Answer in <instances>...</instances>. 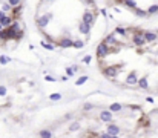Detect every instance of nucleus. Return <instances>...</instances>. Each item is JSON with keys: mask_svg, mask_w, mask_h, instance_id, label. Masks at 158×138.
<instances>
[{"mask_svg": "<svg viewBox=\"0 0 158 138\" xmlns=\"http://www.w3.org/2000/svg\"><path fill=\"white\" fill-rule=\"evenodd\" d=\"M51 17H52L51 14H45V16L37 17V18H35V25H37V28H39V29H45L48 25H49Z\"/></svg>", "mask_w": 158, "mask_h": 138, "instance_id": "obj_1", "label": "nucleus"}, {"mask_svg": "<svg viewBox=\"0 0 158 138\" xmlns=\"http://www.w3.org/2000/svg\"><path fill=\"white\" fill-rule=\"evenodd\" d=\"M109 52H111V48L104 42H101L98 46H97V57L98 58H104L106 55H109Z\"/></svg>", "mask_w": 158, "mask_h": 138, "instance_id": "obj_2", "label": "nucleus"}, {"mask_svg": "<svg viewBox=\"0 0 158 138\" xmlns=\"http://www.w3.org/2000/svg\"><path fill=\"white\" fill-rule=\"evenodd\" d=\"M120 72V68L118 66H108V68L103 69V75L106 78H115Z\"/></svg>", "mask_w": 158, "mask_h": 138, "instance_id": "obj_3", "label": "nucleus"}, {"mask_svg": "<svg viewBox=\"0 0 158 138\" xmlns=\"http://www.w3.org/2000/svg\"><path fill=\"white\" fill-rule=\"evenodd\" d=\"M132 42L137 44V46H143L146 43V39H144V32L143 31H134V37H132Z\"/></svg>", "mask_w": 158, "mask_h": 138, "instance_id": "obj_4", "label": "nucleus"}, {"mask_svg": "<svg viewBox=\"0 0 158 138\" xmlns=\"http://www.w3.org/2000/svg\"><path fill=\"white\" fill-rule=\"evenodd\" d=\"M95 16H97V11L95 12H91V11H86V12L83 14V18H81V20L83 22H86V23L88 25H94V22H95Z\"/></svg>", "mask_w": 158, "mask_h": 138, "instance_id": "obj_5", "label": "nucleus"}, {"mask_svg": "<svg viewBox=\"0 0 158 138\" xmlns=\"http://www.w3.org/2000/svg\"><path fill=\"white\" fill-rule=\"evenodd\" d=\"M100 120L104 123H112V120H114L112 111H103V112H100Z\"/></svg>", "mask_w": 158, "mask_h": 138, "instance_id": "obj_6", "label": "nucleus"}, {"mask_svg": "<svg viewBox=\"0 0 158 138\" xmlns=\"http://www.w3.org/2000/svg\"><path fill=\"white\" fill-rule=\"evenodd\" d=\"M57 44L60 48H72L74 46V40L68 39V37H65V39H62L60 42H57Z\"/></svg>", "mask_w": 158, "mask_h": 138, "instance_id": "obj_7", "label": "nucleus"}, {"mask_svg": "<svg viewBox=\"0 0 158 138\" xmlns=\"http://www.w3.org/2000/svg\"><path fill=\"white\" fill-rule=\"evenodd\" d=\"M11 12H12L11 16H12L14 18H17V20H18V17H20V16H22V12H23V5L20 3V5L14 6V8L11 9Z\"/></svg>", "mask_w": 158, "mask_h": 138, "instance_id": "obj_8", "label": "nucleus"}, {"mask_svg": "<svg viewBox=\"0 0 158 138\" xmlns=\"http://www.w3.org/2000/svg\"><path fill=\"white\" fill-rule=\"evenodd\" d=\"M108 132L111 133L112 137H117L120 133V128L118 126H115V124H112V123H109V126H108Z\"/></svg>", "mask_w": 158, "mask_h": 138, "instance_id": "obj_9", "label": "nucleus"}, {"mask_svg": "<svg viewBox=\"0 0 158 138\" xmlns=\"http://www.w3.org/2000/svg\"><path fill=\"white\" fill-rule=\"evenodd\" d=\"M78 28H80V32H81V34H89V31H91V25H88V23H86V22H83V20L80 22Z\"/></svg>", "mask_w": 158, "mask_h": 138, "instance_id": "obj_10", "label": "nucleus"}, {"mask_svg": "<svg viewBox=\"0 0 158 138\" xmlns=\"http://www.w3.org/2000/svg\"><path fill=\"white\" fill-rule=\"evenodd\" d=\"M126 84H138V78H137V74H135V72L129 74V77L126 78Z\"/></svg>", "mask_w": 158, "mask_h": 138, "instance_id": "obj_11", "label": "nucleus"}, {"mask_svg": "<svg viewBox=\"0 0 158 138\" xmlns=\"http://www.w3.org/2000/svg\"><path fill=\"white\" fill-rule=\"evenodd\" d=\"M104 43L106 44H109V46H111V44H117V39H115V34H109L106 39L103 40Z\"/></svg>", "mask_w": 158, "mask_h": 138, "instance_id": "obj_12", "label": "nucleus"}, {"mask_svg": "<svg viewBox=\"0 0 158 138\" xmlns=\"http://www.w3.org/2000/svg\"><path fill=\"white\" fill-rule=\"evenodd\" d=\"M157 34L155 32H144V39H146V42H155L157 40Z\"/></svg>", "mask_w": 158, "mask_h": 138, "instance_id": "obj_13", "label": "nucleus"}, {"mask_svg": "<svg viewBox=\"0 0 158 138\" xmlns=\"http://www.w3.org/2000/svg\"><path fill=\"white\" fill-rule=\"evenodd\" d=\"M114 34H115V35H123V37H125V35L127 34V29L123 28V26H118V28H115Z\"/></svg>", "mask_w": 158, "mask_h": 138, "instance_id": "obj_14", "label": "nucleus"}, {"mask_svg": "<svg viewBox=\"0 0 158 138\" xmlns=\"http://www.w3.org/2000/svg\"><path fill=\"white\" fill-rule=\"evenodd\" d=\"M121 109H123V106L120 103H114V104H111V107H109V111H112V112H120Z\"/></svg>", "mask_w": 158, "mask_h": 138, "instance_id": "obj_15", "label": "nucleus"}, {"mask_svg": "<svg viewBox=\"0 0 158 138\" xmlns=\"http://www.w3.org/2000/svg\"><path fill=\"white\" fill-rule=\"evenodd\" d=\"M121 3H123V5H126L127 8H132V9H135V8H137V3H135L134 0H123Z\"/></svg>", "mask_w": 158, "mask_h": 138, "instance_id": "obj_16", "label": "nucleus"}, {"mask_svg": "<svg viewBox=\"0 0 158 138\" xmlns=\"http://www.w3.org/2000/svg\"><path fill=\"white\" fill-rule=\"evenodd\" d=\"M138 86H140L141 89H148L149 88L148 80H146V78H140V80H138Z\"/></svg>", "mask_w": 158, "mask_h": 138, "instance_id": "obj_17", "label": "nucleus"}, {"mask_svg": "<svg viewBox=\"0 0 158 138\" xmlns=\"http://www.w3.org/2000/svg\"><path fill=\"white\" fill-rule=\"evenodd\" d=\"M134 12H135V16H138V17H146V16H148V11H143L140 8H135Z\"/></svg>", "mask_w": 158, "mask_h": 138, "instance_id": "obj_18", "label": "nucleus"}, {"mask_svg": "<svg viewBox=\"0 0 158 138\" xmlns=\"http://www.w3.org/2000/svg\"><path fill=\"white\" fill-rule=\"evenodd\" d=\"M40 44H42V46L45 48V49H48V51H52L54 49V43H46V42H40Z\"/></svg>", "mask_w": 158, "mask_h": 138, "instance_id": "obj_19", "label": "nucleus"}, {"mask_svg": "<svg viewBox=\"0 0 158 138\" xmlns=\"http://www.w3.org/2000/svg\"><path fill=\"white\" fill-rule=\"evenodd\" d=\"M86 81H88V75H81L77 81H75V84H77V86H81L83 83H86Z\"/></svg>", "mask_w": 158, "mask_h": 138, "instance_id": "obj_20", "label": "nucleus"}, {"mask_svg": "<svg viewBox=\"0 0 158 138\" xmlns=\"http://www.w3.org/2000/svg\"><path fill=\"white\" fill-rule=\"evenodd\" d=\"M12 61V58L11 57H6V55H0V63L2 65H6V63H11Z\"/></svg>", "mask_w": 158, "mask_h": 138, "instance_id": "obj_21", "label": "nucleus"}, {"mask_svg": "<svg viewBox=\"0 0 158 138\" xmlns=\"http://www.w3.org/2000/svg\"><path fill=\"white\" fill-rule=\"evenodd\" d=\"M85 46V42H83V40H75V42H74V46L72 48H77V49H81V48H83Z\"/></svg>", "mask_w": 158, "mask_h": 138, "instance_id": "obj_22", "label": "nucleus"}, {"mask_svg": "<svg viewBox=\"0 0 158 138\" xmlns=\"http://www.w3.org/2000/svg\"><path fill=\"white\" fill-rule=\"evenodd\" d=\"M39 135L40 137H45V138H49V137H52V132H51V130H40Z\"/></svg>", "mask_w": 158, "mask_h": 138, "instance_id": "obj_23", "label": "nucleus"}, {"mask_svg": "<svg viewBox=\"0 0 158 138\" xmlns=\"http://www.w3.org/2000/svg\"><path fill=\"white\" fill-rule=\"evenodd\" d=\"M49 100H52V101H58V100H62V94H51Z\"/></svg>", "mask_w": 158, "mask_h": 138, "instance_id": "obj_24", "label": "nucleus"}, {"mask_svg": "<svg viewBox=\"0 0 158 138\" xmlns=\"http://www.w3.org/2000/svg\"><path fill=\"white\" fill-rule=\"evenodd\" d=\"M155 12H158V5H152L148 9V14H155Z\"/></svg>", "mask_w": 158, "mask_h": 138, "instance_id": "obj_25", "label": "nucleus"}, {"mask_svg": "<svg viewBox=\"0 0 158 138\" xmlns=\"http://www.w3.org/2000/svg\"><path fill=\"white\" fill-rule=\"evenodd\" d=\"M69 129H71V130H78V129H80V124L75 121V123H72V124H71V128H69Z\"/></svg>", "mask_w": 158, "mask_h": 138, "instance_id": "obj_26", "label": "nucleus"}, {"mask_svg": "<svg viewBox=\"0 0 158 138\" xmlns=\"http://www.w3.org/2000/svg\"><path fill=\"white\" fill-rule=\"evenodd\" d=\"M20 3H22V0H9V5L12 6V8L17 6V5H20Z\"/></svg>", "mask_w": 158, "mask_h": 138, "instance_id": "obj_27", "label": "nucleus"}, {"mask_svg": "<svg viewBox=\"0 0 158 138\" xmlns=\"http://www.w3.org/2000/svg\"><path fill=\"white\" fill-rule=\"evenodd\" d=\"M66 74H68L69 77H74V75H75V72H74L72 68H66Z\"/></svg>", "mask_w": 158, "mask_h": 138, "instance_id": "obj_28", "label": "nucleus"}, {"mask_svg": "<svg viewBox=\"0 0 158 138\" xmlns=\"http://www.w3.org/2000/svg\"><path fill=\"white\" fill-rule=\"evenodd\" d=\"M91 60H92L91 55H86V57H83V63H86V65H89V63H91Z\"/></svg>", "mask_w": 158, "mask_h": 138, "instance_id": "obj_29", "label": "nucleus"}, {"mask_svg": "<svg viewBox=\"0 0 158 138\" xmlns=\"http://www.w3.org/2000/svg\"><path fill=\"white\" fill-rule=\"evenodd\" d=\"M92 107H94V106H92V104L86 103V104H85V106H83V109H85V111H91V109H92Z\"/></svg>", "mask_w": 158, "mask_h": 138, "instance_id": "obj_30", "label": "nucleus"}, {"mask_svg": "<svg viewBox=\"0 0 158 138\" xmlns=\"http://www.w3.org/2000/svg\"><path fill=\"white\" fill-rule=\"evenodd\" d=\"M0 95H6V88L5 86H0Z\"/></svg>", "mask_w": 158, "mask_h": 138, "instance_id": "obj_31", "label": "nucleus"}, {"mask_svg": "<svg viewBox=\"0 0 158 138\" xmlns=\"http://www.w3.org/2000/svg\"><path fill=\"white\" fill-rule=\"evenodd\" d=\"M5 17H6V12H5V11H0V22H2Z\"/></svg>", "mask_w": 158, "mask_h": 138, "instance_id": "obj_32", "label": "nucleus"}, {"mask_svg": "<svg viewBox=\"0 0 158 138\" xmlns=\"http://www.w3.org/2000/svg\"><path fill=\"white\" fill-rule=\"evenodd\" d=\"M45 80H46V81H55V78L51 77V75H46V77H45Z\"/></svg>", "mask_w": 158, "mask_h": 138, "instance_id": "obj_33", "label": "nucleus"}, {"mask_svg": "<svg viewBox=\"0 0 158 138\" xmlns=\"http://www.w3.org/2000/svg\"><path fill=\"white\" fill-rule=\"evenodd\" d=\"M114 2H115V3H121L123 0H114Z\"/></svg>", "mask_w": 158, "mask_h": 138, "instance_id": "obj_34", "label": "nucleus"}, {"mask_svg": "<svg viewBox=\"0 0 158 138\" xmlns=\"http://www.w3.org/2000/svg\"><path fill=\"white\" fill-rule=\"evenodd\" d=\"M42 2H51V0H42Z\"/></svg>", "mask_w": 158, "mask_h": 138, "instance_id": "obj_35", "label": "nucleus"}, {"mask_svg": "<svg viewBox=\"0 0 158 138\" xmlns=\"http://www.w3.org/2000/svg\"><path fill=\"white\" fill-rule=\"evenodd\" d=\"M0 77H2V74H0Z\"/></svg>", "mask_w": 158, "mask_h": 138, "instance_id": "obj_36", "label": "nucleus"}]
</instances>
